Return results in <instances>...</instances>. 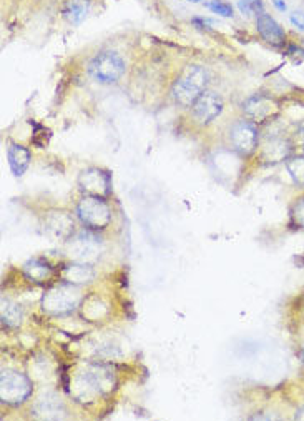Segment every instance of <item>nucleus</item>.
<instances>
[{
	"label": "nucleus",
	"instance_id": "f257e3e1",
	"mask_svg": "<svg viewBox=\"0 0 304 421\" xmlns=\"http://www.w3.org/2000/svg\"><path fill=\"white\" fill-rule=\"evenodd\" d=\"M208 72L200 65H190L182 72L171 87V97L183 109L193 107L196 99L207 90Z\"/></svg>",
	"mask_w": 304,
	"mask_h": 421
},
{
	"label": "nucleus",
	"instance_id": "f03ea898",
	"mask_svg": "<svg viewBox=\"0 0 304 421\" xmlns=\"http://www.w3.org/2000/svg\"><path fill=\"white\" fill-rule=\"evenodd\" d=\"M115 385V376L104 367H92L80 373L75 380V391L79 399H93L98 395L109 393Z\"/></svg>",
	"mask_w": 304,
	"mask_h": 421
},
{
	"label": "nucleus",
	"instance_id": "7ed1b4c3",
	"mask_svg": "<svg viewBox=\"0 0 304 421\" xmlns=\"http://www.w3.org/2000/svg\"><path fill=\"white\" fill-rule=\"evenodd\" d=\"M80 301H82V293L79 290V285L65 282L45 293L42 299V308L50 315H67L74 312Z\"/></svg>",
	"mask_w": 304,
	"mask_h": 421
},
{
	"label": "nucleus",
	"instance_id": "20e7f679",
	"mask_svg": "<svg viewBox=\"0 0 304 421\" xmlns=\"http://www.w3.org/2000/svg\"><path fill=\"white\" fill-rule=\"evenodd\" d=\"M77 216L88 230H104L111 222V212L109 203L104 197H95V195H85V197L77 203Z\"/></svg>",
	"mask_w": 304,
	"mask_h": 421
},
{
	"label": "nucleus",
	"instance_id": "39448f33",
	"mask_svg": "<svg viewBox=\"0 0 304 421\" xmlns=\"http://www.w3.org/2000/svg\"><path fill=\"white\" fill-rule=\"evenodd\" d=\"M88 74L98 84H115L125 74V61L117 52L105 50L95 55L88 63Z\"/></svg>",
	"mask_w": 304,
	"mask_h": 421
},
{
	"label": "nucleus",
	"instance_id": "423d86ee",
	"mask_svg": "<svg viewBox=\"0 0 304 421\" xmlns=\"http://www.w3.org/2000/svg\"><path fill=\"white\" fill-rule=\"evenodd\" d=\"M32 395V381L15 370H3L0 375V399L6 405H22Z\"/></svg>",
	"mask_w": 304,
	"mask_h": 421
},
{
	"label": "nucleus",
	"instance_id": "0eeeda50",
	"mask_svg": "<svg viewBox=\"0 0 304 421\" xmlns=\"http://www.w3.org/2000/svg\"><path fill=\"white\" fill-rule=\"evenodd\" d=\"M68 255L74 262L82 263H95L100 258L102 253V241L100 238L90 232L77 233L75 237L68 238Z\"/></svg>",
	"mask_w": 304,
	"mask_h": 421
},
{
	"label": "nucleus",
	"instance_id": "6e6552de",
	"mask_svg": "<svg viewBox=\"0 0 304 421\" xmlns=\"http://www.w3.org/2000/svg\"><path fill=\"white\" fill-rule=\"evenodd\" d=\"M230 143L241 155H250L258 147V129L250 120L237 122L230 129Z\"/></svg>",
	"mask_w": 304,
	"mask_h": 421
},
{
	"label": "nucleus",
	"instance_id": "1a4fd4ad",
	"mask_svg": "<svg viewBox=\"0 0 304 421\" xmlns=\"http://www.w3.org/2000/svg\"><path fill=\"white\" fill-rule=\"evenodd\" d=\"M191 112H193L196 122L201 123V125H208V123H211L216 117L221 115L223 99L215 92L205 90L196 99L193 107H191Z\"/></svg>",
	"mask_w": 304,
	"mask_h": 421
},
{
	"label": "nucleus",
	"instance_id": "9d476101",
	"mask_svg": "<svg viewBox=\"0 0 304 421\" xmlns=\"http://www.w3.org/2000/svg\"><path fill=\"white\" fill-rule=\"evenodd\" d=\"M79 186L85 195L105 197L111 191V177L100 168L83 170L79 177Z\"/></svg>",
	"mask_w": 304,
	"mask_h": 421
},
{
	"label": "nucleus",
	"instance_id": "9b49d317",
	"mask_svg": "<svg viewBox=\"0 0 304 421\" xmlns=\"http://www.w3.org/2000/svg\"><path fill=\"white\" fill-rule=\"evenodd\" d=\"M33 415L42 420H60L65 416V405L55 393H45L33 405Z\"/></svg>",
	"mask_w": 304,
	"mask_h": 421
},
{
	"label": "nucleus",
	"instance_id": "f8f14e48",
	"mask_svg": "<svg viewBox=\"0 0 304 421\" xmlns=\"http://www.w3.org/2000/svg\"><path fill=\"white\" fill-rule=\"evenodd\" d=\"M256 29H258L259 35L263 37V40L268 42V44L275 47L285 45L286 42L285 31H282L281 25L278 24L271 15L266 14V12H263V14L256 17Z\"/></svg>",
	"mask_w": 304,
	"mask_h": 421
},
{
	"label": "nucleus",
	"instance_id": "ddd939ff",
	"mask_svg": "<svg viewBox=\"0 0 304 421\" xmlns=\"http://www.w3.org/2000/svg\"><path fill=\"white\" fill-rule=\"evenodd\" d=\"M243 112L251 120H264L276 112V104L264 95H255L243 104Z\"/></svg>",
	"mask_w": 304,
	"mask_h": 421
},
{
	"label": "nucleus",
	"instance_id": "4468645a",
	"mask_svg": "<svg viewBox=\"0 0 304 421\" xmlns=\"http://www.w3.org/2000/svg\"><path fill=\"white\" fill-rule=\"evenodd\" d=\"M93 276H95V270L92 265L82 262H72L68 265L63 267L62 270V278L63 282L72 283V285H83L92 282Z\"/></svg>",
	"mask_w": 304,
	"mask_h": 421
},
{
	"label": "nucleus",
	"instance_id": "2eb2a0df",
	"mask_svg": "<svg viewBox=\"0 0 304 421\" xmlns=\"http://www.w3.org/2000/svg\"><path fill=\"white\" fill-rule=\"evenodd\" d=\"M45 228L54 237L68 238L74 232V219L65 212H52V214L47 215Z\"/></svg>",
	"mask_w": 304,
	"mask_h": 421
},
{
	"label": "nucleus",
	"instance_id": "dca6fc26",
	"mask_svg": "<svg viewBox=\"0 0 304 421\" xmlns=\"http://www.w3.org/2000/svg\"><path fill=\"white\" fill-rule=\"evenodd\" d=\"M7 159H8V167H10L12 173H14L15 177H22L24 173L27 172L32 157H30V152L25 147L17 145V143H12L7 150Z\"/></svg>",
	"mask_w": 304,
	"mask_h": 421
},
{
	"label": "nucleus",
	"instance_id": "f3484780",
	"mask_svg": "<svg viewBox=\"0 0 304 421\" xmlns=\"http://www.w3.org/2000/svg\"><path fill=\"white\" fill-rule=\"evenodd\" d=\"M90 12V0H68L63 7V17L67 19V22L80 25L87 19Z\"/></svg>",
	"mask_w": 304,
	"mask_h": 421
},
{
	"label": "nucleus",
	"instance_id": "a211bd4d",
	"mask_svg": "<svg viewBox=\"0 0 304 421\" xmlns=\"http://www.w3.org/2000/svg\"><path fill=\"white\" fill-rule=\"evenodd\" d=\"M24 271H25V275H27V278L32 280V282L42 283V282H45L50 275H52V267H50L45 260L33 258V260L25 263Z\"/></svg>",
	"mask_w": 304,
	"mask_h": 421
},
{
	"label": "nucleus",
	"instance_id": "6ab92c4d",
	"mask_svg": "<svg viewBox=\"0 0 304 421\" xmlns=\"http://www.w3.org/2000/svg\"><path fill=\"white\" fill-rule=\"evenodd\" d=\"M24 313L22 308L19 305L14 303V301L2 299V323L6 326H10V328H15L22 323Z\"/></svg>",
	"mask_w": 304,
	"mask_h": 421
},
{
	"label": "nucleus",
	"instance_id": "aec40b11",
	"mask_svg": "<svg viewBox=\"0 0 304 421\" xmlns=\"http://www.w3.org/2000/svg\"><path fill=\"white\" fill-rule=\"evenodd\" d=\"M288 152H289L288 142H285V140H271V142L264 147V157H266L269 161H278L286 159V157H288Z\"/></svg>",
	"mask_w": 304,
	"mask_h": 421
},
{
	"label": "nucleus",
	"instance_id": "412c9836",
	"mask_svg": "<svg viewBox=\"0 0 304 421\" xmlns=\"http://www.w3.org/2000/svg\"><path fill=\"white\" fill-rule=\"evenodd\" d=\"M291 178L298 186H304V157H296L286 161Z\"/></svg>",
	"mask_w": 304,
	"mask_h": 421
},
{
	"label": "nucleus",
	"instance_id": "4be33fe9",
	"mask_svg": "<svg viewBox=\"0 0 304 421\" xmlns=\"http://www.w3.org/2000/svg\"><path fill=\"white\" fill-rule=\"evenodd\" d=\"M238 8L241 14H245L248 17L250 15L258 17L259 14H263L264 12V6L261 0H239Z\"/></svg>",
	"mask_w": 304,
	"mask_h": 421
},
{
	"label": "nucleus",
	"instance_id": "5701e85b",
	"mask_svg": "<svg viewBox=\"0 0 304 421\" xmlns=\"http://www.w3.org/2000/svg\"><path fill=\"white\" fill-rule=\"evenodd\" d=\"M207 7L213 14H218L221 17H233V7L230 3L223 2V0H211V2L207 3Z\"/></svg>",
	"mask_w": 304,
	"mask_h": 421
},
{
	"label": "nucleus",
	"instance_id": "b1692460",
	"mask_svg": "<svg viewBox=\"0 0 304 421\" xmlns=\"http://www.w3.org/2000/svg\"><path fill=\"white\" fill-rule=\"evenodd\" d=\"M291 216H293L294 225H298L299 228H304V198L299 200L296 205L293 207Z\"/></svg>",
	"mask_w": 304,
	"mask_h": 421
},
{
	"label": "nucleus",
	"instance_id": "393cba45",
	"mask_svg": "<svg viewBox=\"0 0 304 421\" xmlns=\"http://www.w3.org/2000/svg\"><path fill=\"white\" fill-rule=\"evenodd\" d=\"M289 19H291V22H293L294 27H298L299 31L304 32V12H293Z\"/></svg>",
	"mask_w": 304,
	"mask_h": 421
},
{
	"label": "nucleus",
	"instance_id": "a878e982",
	"mask_svg": "<svg viewBox=\"0 0 304 421\" xmlns=\"http://www.w3.org/2000/svg\"><path fill=\"white\" fill-rule=\"evenodd\" d=\"M273 3H275L278 10H281V12H285V10H286V3L282 2V0H273Z\"/></svg>",
	"mask_w": 304,
	"mask_h": 421
},
{
	"label": "nucleus",
	"instance_id": "bb28decb",
	"mask_svg": "<svg viewBox=\"0 0 304 421\" xmlns=\"http://www.w3.org/2000/svg\"><path fill=\"white\" fill-rule=\"evenodd\" d=\"M296 418H299V420H304V406L301 408V410H299V411H298Z\"/></svg>",
	"mask_w": 304,
	"mask_h": 421
},
{
	"label": "nucleus",
	"instance_id": "cd10ccee",
	"mask_svg": "<svg viewBox=\"0 0 304 421\" xmlns=\"http://www.w3.org/2000/svg\"><path fill=\"white\" fill-rule=\"evenodd\" d=\"M190 2H200V0H190Z\"/></svg>",
	"mask_w": 304,
	"mask_h": 421
},
{
	"label": "nucleus",
	"instance_id": "c85d7f7f",
	"mask_svg": "<svg viewBox=\"0 0 304 421\" xmlns=\"http://www.w3.org/2000/svg\"><path fill=\"white\" fill-rule=\"evenodd\" d=\"M303 361H304V348H303Z\"/></svg>",
	"mask_w": 304,
	"mask_h": 421
}]
</instances>
